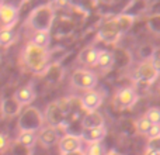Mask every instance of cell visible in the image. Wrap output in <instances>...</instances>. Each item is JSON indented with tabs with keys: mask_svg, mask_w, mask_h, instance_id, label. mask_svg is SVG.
<instances>
[{
	"mask_svg": "<svg viewBox=\"0 0 160 155\" xmlns=\"http://www.w3.org/2000/svg\"><path fill=\"white\" fill-rule=\"evenodd\" d=\"M22 59L25 65L34 72H41L47 67L49 55H48L47 48H41L38 45L28 42L25 50L22 51Z\"/></svg>",
	"mask_w": 160,
	"mask_h": 155,
	"instance_id": "obj_1",
	"label": "cell"
},
{
	"mask_svg": "<svg viewBox=\"0 0 160 155\" xmlns=\"http://www.w3.org/2000/svg\"><path fill=\"white\" fill-rule=\"evenodd\" d=\"M70 82L75 88L82 89V90H90L94 89L98 83V76L96 72L90 69H76L72 73Z\"/></svg>",
	"mask_w": 160,
	"mask_h": 155,
	"instance_id": "obj_2",
	"label": "cell"
},
{
	"mask_svg": "<svg viewBox=\"0 0 160 155\" xmlns=\"http://www.w3.org/2000/svg\"><path fill=\"white\" fill-rule=\"evenodd\" d=\"M159 69L156 68L155 62L153 59H146V61L141 62L136 68V72H135V76L138 80L141 82H145V83H153L159 76Z\"/></svg>",
	"mask_w": 160,
	"mask_h": 155,
	"instance_id": "obj_3",
	"label": "cell"
},
{
	"mask_svg": "<svg viewBox=\"0 0 160 155\" xmlns=\"http://www.w3.org/2000/svg\"><path fill=\"white\" fill-rule=\"evenodd\" d=\"M138 100V93L131 86H125V88H121L115 94V103L118 104V107L121 110H125V109H131Z\"/></svg>",
	"mask_w": 160,
	"mask_h": 155,
	"instance_id": "obj_4",
	"label": "cell"
},
{
	"mask_svg": "<svg viewBox=\"0 0 160 155\" xmlns=\"http://www.w3.org/2000/svg\"><path fill=\"white\" fill-rule=\"evenodd\" d=\"M80 103H82V107L84 109L87 113H93V111H97L98 107L102 103V94L100 93L96 89H90V90H86V93L82 96L80 99Z\"/></svg>",
	"mask_w": 160,
	"mask_h": 155,
	"instance_id": "obj_5",
	"label": "cell"
},
{
	"mask_svg": "<svg viewBox=\"0 0 160 155\" xmlns=\"http://www.w3.org/2000/svg\"><path fill=\"white\" fill-rule=\"evenodd\" d=\"M82 148V136L66 134L59 140V151L62 155H70L80 151Z\"/></svg>",
	"mask_w": 160,
	"mask_h": 155,
	"instance_id": "obj_6",
	"label": "cell"
},
{
	"mask_svg": "<svg viewBox=\"0 0 160 155\" xmlns=\"http://www.w3.org/2000/svg\"><path fill=\"white\" fill-rule=\"evenodd\" d=\"M105 136H107L105 126H97V127L83 128L82 140L87 144H93V142H101L105 138Z\"/></svg>",
	"mask_w": 160,
	"mask_h": 155,
	"instance_id": "obj_7",
	"label": "cell"
},
{
	"mask_svg": "<svg viewBox=\"0 0 160 155\" xmlns=\"http://www.w3.org/2000/svg\"><path fill=\"white\" fill-rule=\"evenodd\" d=\"M18 20V10L11 4H3L0 8V21L3 28H11Z\"/></svg>",
	"mask_w": 160,
	"mask_h": 155,
	"instance_id": "obj_8",
	"label": "cell"
},
{
	"mask_svg": "<svg viewBox=\"0 0 160 155\" xmlns=\"http://www.w3.org/2000/svg\"><path fill=\"white\" fill-rule=\"evenodd\" d=\"M13 99L17 102V104L27 106L30 103H32L34 99H35V90H34V88L31 85L21 86V88H18L14 92Z\"/></svg>",
	"mask_w": 160,
	"mask_h": 155,
	"instance_id": "obj_9",
	"label": "cell"
},
{
	"mask_svg": "<svg viewBox=\"0 0 160 155\" xmlns=\"http://www.w3.org/2000/svg\"><path fill=\"white\" fill-rule=\"evenodd\" d=\"M38 140L44 147H52L53 144L59 142L61 138H59V133L55 127H45L38 134Z\"/></svg>",
	"mask_w": 160,
	"mask_h": 155,
	"instance_id": "obj_10",
	"label": "cell"
},
{
	"mask_svg": "<svg viewBox=\"0 0 160 155\" xmlns=\"http://www.w3.org/2000/svg\"><path fill=\"white\" fill-rule=\"evenodd\" d=\"M114 62H115V58H114V54L110 52L107 50H101L98 52V59H97V67L101 71H110L112 68Z\"/></svg>",
	"mask_w": 160,
	"mask_h": 155,
	"instance_id": "obj_11",
	"label": "cell"
},
{
	"mask_svg": "<svg viewBox=\"0 0 160 155\" xmlns=\"http://www.w3.org/2000/svg\"><path fill=\"white\" fill-rule=\"evenodd\" d=\"M37 140H38V134L34 130H21L20 134L17 136V142L25 148L32 147Z\"/></svg>",
	"mask_w": 160,
	"mask_h": 155,
	"instance_id": "obj_12",
	"label": "cell"
},
{
	"mask_svg": "<svg viewBox=\"0 0 160 155\" xmlns=\"http://www.w3.org/2000/svg\"><path fill=\"white\" fill-rule=\"evenodd\" d=\"M31 42L41 48H48L51 44V33L49 30H37L35 33L32 34V38H31Z\"/></svg>",
	"mask_w": 160,
	"mask_h": 155,
	"instance_id": "obj_13",
	"label": "cell"
},
{
	"mask_svg": "<svg viewBox=\"0 0 160 155\" xmlns=\"http://www.w3.org/2000/svg\"><path fill=\"white\" fill-rule=\"evenodd\" d=\"M98 52L100 50L94 47L86 48L80 55V61L86 65V67H97V59H98Z\"/></svg>",
	"mask_w": 160,
	"mask_h": 155,
	"instance_id": "obj_14",
	"label": "cell"
},
{
	"mask_svg": "<svg viewBox=\"0 0 160 155\" xmlns=\"http://www.w3.org/2000/svg\"><path fill=\"white\" fill-rule=\"evenodd\" d=\"M97 126H104V119H102V116H100L97 111L87 113V116L83 120V128L97 127Z\"/></svg>",
	"mask_w": 160,
	"mask_h": 155,
	"instance_id": "obj_15",
	"label": "cell"
},
{
	"mask_svg": "<svg viewBox=\"0 0 160 155\" xmlns=\"http://www.w3.org/2000/svg\"><path fill=\"white\" fill-rule=\"evenodd\" d=\"M152 126H153V123L150 121V120L148 119L145 114L142 117H139V119L135 121L136 131H138L139 134H142V136H146V134L149 133V130H150V127H152Z\"/></svg>",
	"mask_w": 160,
	"mask_h": 155,
	"instance_id": "obj_16",
	"label": "cell"
},
{
	"mask_svg": "<svg viewBox=\"0 0 160 155\" xmlns=\"http://www.w3.org/2000/svg\"><path fill=\"white\" fill-rule=\"evenodd\" d=\"M16 38L13 28H2L0 30V47H7Z\"/></svg>",
	"mask_w": 160,
	"mask_h": 155,
	"instance_id": "obj_17",
	"label": "cell"
},
{
	"mask_svg": "<svg viewBox=\"0 0 160 155\" xmlns=\"http://www.w3.org/2000/svg\"><path fill=\"white\" fill-rule=\"evenodd\" d=\"M86 155H105V148L101 142H93L88 144Z\"/></svg>",
	"mask_w": 160,
	"mask_h": 155,
	"instance_id": "obj_18",
	"label": "cell"
},
{
	"mask_svg": "<svg viewBox=\"0 0 160 155\" xmlns=\"http://www.w3.org/2000/svg\"><path fill=\"white\" fill-rule=\"evenodd\" d=\"M145 116L153 123V124H160V107H150L145 111Z\"/></svg>",
	"mask_w": 160,
	"mask_h": 155,
	"instance_id": "obj_19",
	"label": "cell"
},
{
	"mask_svg": "<svg viewBox=\"0 0 160 155\" xmlns=\"http://www.w3.org/2000/svg\"><path fill=\"white\" fill-rule=\"evenodd\" d=\"M148 137V141H156V140H159L160 137V124H153L152 127H150L149 133L146 134Z\"/></svg>",
	"mask_w": 160,
	"mask_h": 155,
	"instance_id": "obj_20",
	"label": "cell"
},
{
	"mask_svg": "<svg viewBox=\"0 0 160 155\" xmlns=\"http://www.w3.org/2000/svg\"><path fill=\"white\" fill-rule=\"evenodd\" d=\"M8 150V137L7 134L0 133V154L6 152Z\"/></svg>",
	"mask_w": 160,
	"mask_h": 155,
	"instance_id": "obj_21",
	"label": "cell"
},
{
	"mask_svg": "<svg viewBox=\"0 0 160 155\" xmlns=\"http://www.w3.org/2000/svg\"><path fill=\"white\" fill-rule=\"evenodd\" d=\"M55 4H56V7H65L68 4V0H56Z\"/></svg>",
	"mask_w": 160,
	"mask_h": 155,
	"instance_id": "obj_22",
	"label": "cell"
},
{
	"mask_svg": "<svg viewBox=\"0 0 160 155\" xmlns=\"http://www.w3.org/2000/svg\"><path fill=\"white\" fill-rule=\"evenodd\" d=\"M104 2H107V3H111V2H112V0H104Z\"/></svg>",
	"mask_w": 160,
	"mask_h": 155,
	"instance_id": "obj_23",
	"label": "cell"
},
{
	"mask_svg": "<svg viewBox=\"0 0 160 155\" xmlns=\"http://www.w3.org/2000/svg\"><path fill=\"white\" fill-rule=\"evenodd\" d=\"M2 6H3V3H2V2H0V8H2Z\"/></svg>",
	"mask_w": 160,
	"mask_h": 155,
	"instance_id": "obj_24",
	"label": "cell"
},
{
	"mask_svg": "<svg viewBox=\"0 0 160 155\" xmlns=\"http://www.w3.org/2000/svg\"><path fill=\"white\" fill-rule=\"evenodd\" d=\"M51 2H56V0H51Z\"/></svg>",
	"mask_w": 160,
	"mask_h": 155,
	"instance_id": "obj_25",
	"label": "cell"
},
{
	"mask_svg": "<svg viewBox=\"0 0 160 155\" xmlns=\"http://www.w3.org/2000/svg\"><path fill=\"white\" fill-rule=\"evenodd\" d=\"M159 141H160V137H159Z\"/></svg>",
	"mask_w": 160,
	"mask_h": 155,
	"instance_id": "obj_26",
	"label": "cell"
}]
</instances>
